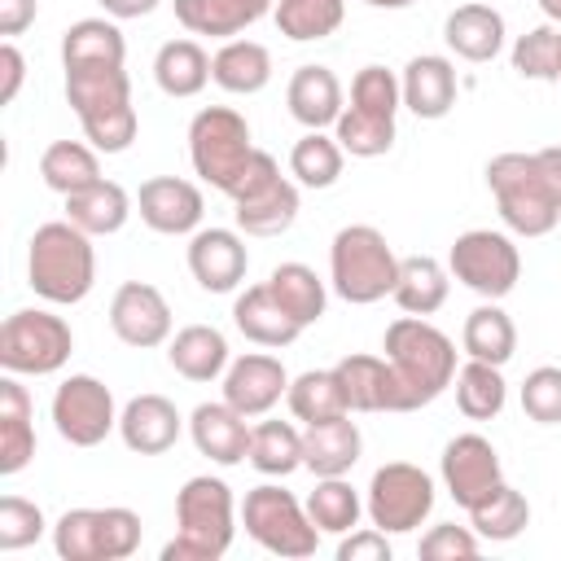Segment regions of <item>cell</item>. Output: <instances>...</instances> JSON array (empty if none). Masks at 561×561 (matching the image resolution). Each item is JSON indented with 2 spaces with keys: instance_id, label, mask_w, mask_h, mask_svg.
I'll use <instances>...</instances> for the list:
<instances>
[{
  "instance_id": "obj_1",
  "label": "cell",
  "mask_w": 561,
  "mask_h": 561,
  "mask_svg": "<svg viewBox=\"0 0 561 561\" xmlns=\"http://www.w3.org/2000/svg\"><path fill=\"white\" fill-rule=\"evenodd\" d=\"M486 188L508 232L548 237L561 224V145L535 153H495L486 162Z\"/></svg>"
},
{
  "instance_id": "obj_2",
  "label": "cell",
  "mask_w": 561,
  "mask_h": 561,
  "mask_svg": "<svg viewBox=\"0 0 561 561\" xmlns=\"http://www.w3.org/2000/svg\"><path fill=\"white\" fill-rule=\"evenodd\" d=\"M381 351L399 381V412L430 408L456 381V342L425 316H399L386 329Z\"/></svg>"
},
{
  "instance_id": "obj_3",
  "label": "cell",
  "mask_w": 561,
  "mask_h": 561,
  "mask_svg": "<svg viewBox=\"0 0 561 561\" xmlns=\"http://www.w3.org/2000/svg\"><path fill=\"white\" fill-rule=\"evenodd\" d=\"M66 101L96 153H127L136 140V105L131 79L123 66H83L66 70Z\"/></svg>"
},
{
  "instance_id": "obj_4",
  "label": "cell",
  "mask_w": 561,
  "mask_h": 561,
  "mask_svg": "<svg viewBox=\"0 0 561 561\" xmlns=\"http://www.w3.org/2000/svg\"><path fill=\"white\" fill-rule=\"evenodd\" d=\"M26 280L44 302H57V307L83 302L96 285L92 237L83 228H75L70 219L39 224L31 237V250H26Z\"/></svg>"
},
{
  "instance_id": "obj_5",
  "label": "cell",
  "mask_w": 561,
  "mask_h": 561,
  "mask_svg": "<svg viewBox=\"0 0 561 561\" xmlns=\"http://www.w3.org/2000/svg\"><path fill=\"white\" fill-rule=\"evenodd\" d=\"M237 535V504L224 478L197 473L175 491V539L162 561H219Z\"/></svg>"
},
{
  "instance_id": "obj_6",
  "label": "cell",
  "mask_w": 561,
  "mask_h": 561,
  "mask_svg": "<svg viewBox=\"0 0 561 561\" xmlns=\"http://www.w3.org/2000/svg\"><path fill=\"white\" fill-rule=\"evenodd\" d=\"M399 280V254L390 250L386 232L373 224H346L333 232L329 245V285L351 307H373L386 294H394Z\"/></svg>"
},
{
  "instance_id": "obj_7",
  "label": "cell",
  "mask_w": 561,
  "mask_h": 561,
  "mask_svg": "<svg viewBox=\"0 0 561 561\" xmlns=\"http://www.w3.org/2000/svg\"><path fill=\"white\" fill-rule=\"evenodd\" d=\"M254 140H250V123L232 110V105H206L193 114L188 123V162L202 175V184L219 188L224 197H232L241 171L254 158Z\"/></svg>"
},
{
  "instance_id": "obj_8",
  "label": "cell",
  "mask_w": 561,
  "mask_h": 561,
  "mask_svg": "<svg viewBox=\"0 0 561 561\" xmlns=\"http://www.w3.org/2000/svg\"><path fill=\"white\" fill-rule=\"evenodd\" d=\"M232 219L245 237H280L298 219V180L280 175V162L259 149L232 188Z\"/></svg>"
},
{
  "instance_id": "obj_9",
  "label": "cell",
  "mask_w": 561,
  "mask_h": 561,
  "mask_svg": "<svg viewBox=\"0 0 561 561\" xmlns=\"http://www.w3.org/2000/svg\"><path fill=\"white\" fill-rule=\"evenodd\" d=\"M241 526L272 557L302 561V557H311L320 548V530L307 517V504H298V495L285 491V486H276V482H263V486L245 491Z\"/></svg>"
},
{
  "instance_id": "obj_10",
  "label": "cell",
  "mask_w": 561,
  "mask_h": 561,
  "mask_svg": "<svg viewBox=\"0 0 561 561\" xmlns=\"http://www.w3.org/2000/svg\"><path fill=\"white\" fill-rule=\"evenodd\" d=\"M75 351V333L61 316L44 307H22L0 324V368L18 377L61 373Z\"/></svg>"
},
{
  "instance_id": "obj_11",
  "label": "cell",
  "mask_w": 561,
  "mask_h": 561,
  "mask_svg": "<svg viewBox=\"0 0 561 561\" xmlns=\"http://www.w3.org/2000/svg\"><path fill=\"white\" fill-rule=\"evenodd\" d=\"M447 272H451L465 289H473L478 298L500 302V298H508V294L517 289V280H522V254H517V245H513L508 232L469 228V232H460V237L451 241V250H447Z\"/></svg>"
},
{
  "instance_id": "obj_12",
  "label": "cell",
  "mask_w": 561,
  "mask_h": 561,
  "mask_svg": "<svg viewBox=\"0 0 561 561\" xmlns=\"http://www.w3.org/2000/svg\"><path fill=\"white\" fill-rule=\"evenodd\" d=\"M368 522L386 535H408L434 513V478L412 460H386L364 495Z\"/></svg>"
},
{
  "instance_id": "obj_13",
  "label": "cell",
  "mask_w": 561,
  "mask_h": 561,
  "mask_svg": "<svg viewBox=\"0 0 561 561\" xmlns=\"http://www.w3.org/2000/svg\"><path fill=\"white\" fill-rule=\"evenodd\" d=\"M53 425L70 447H96L118 430V408L105 381L92 373H70L53 390Z\"/></svg>"
},
{
  "instance_id": "obj_14",
  "label": "cell",
  "mask_w": 561,
  "mask_h": 561,
  "mask_svg": "<svg viewBox=\"0 0 561 561\" xmlns=\"http://www.w3.org/2000/svg\"><path fill=\"white\" fill-rule=\"evenodd\" d=\"M438 473H443L447 495H451L465 513H469L473 504H482V500L504 482L500 451H495L491 438H482V434H456V438L443 447Z\"/></svg>"
},
{
  "instance_id": "obj_15",
  "label": "cell",
  "mask_w": 561,
  "mask_h": 561,
  "mask_svg": "<svg viewBox=\"0 0 561 561\" xmlns=\"http://www.w3.org/2000/svg\"><path fill=\"white\" fill-rule=\"evenodd\" d=\"M110 329L118 342L136 351H153L171 342V302L149 280H123L110 298Z\"/></svg>"
},
{
  "instance_id": "obj_16",
  "label": "cell",
  "mask_w": 561,
  "mask_h": 561,
  "mask_svg": "<svg viewBox=\"0 0 561 561\" xmlns=\"http://www.w3.org/2000/svg\"><path fill=\"white\" fill-rule=\"evenodd\" d=\"M136 210L145 219V228L162 232V237H193L202 228L206 215V197L193 180L180 175H153L140 184L136 193Z\"/></svg>"
},
{
  "instance_id": "obj_17",
  "label": "cell",
  "mask_w": 561,
  "mask_h": 561,
  "mask_svg": "<svg viewBox=\"0 0 561 561\" xmlns=\"http://www.w3.org/2000/svg\"><path fill=\"white\" fill-rule=\"evenodd\" d=\"M250 250L237 228H197L188 237V272L206 294H232L245 280Z\"/></svg>"
},
{
  "instance_id": "obj_18",
  "label": "cell",
  "mask_w": 561,
  "mask_h": 561,
  "mask_svg": "<svg viewBox=\"0 0 561 561\" xmlns=\"http://www.w3.org/2000/svg\"><path fill=\"white\" fill-rule=\"evenodd\" d=\"M285 390H289V373L267 351H245L224 373V399L241 416H267L285 399Z\"/></svg>"
},
{
  "instance_id": "obj_19",
  "label": "cell",
  "mask_w": 561,
  "mask_h": 561,
  "mask_svg": "<svg viewBox=\"0 0 561 561\" xmlns=\"http://www.w3.org/2000/svg\"><path fill=\"white\" fill-rule=\"evenodd\" d=\"M180 430H184V416H180V408L167 394H136L118 412V438L136 456H162V451H171L180 443Z\"/></svg>"
},
{
  "instance_id": "obj_20",
  "label": "cell",
  "mask_w": 561,
  "mask_h": 561,
  "mask_svg": "<svg viewBox=\"0 0 561 561\" xmlns=\"http://www.w3.org/2000/svg\"><path fill=\"white\" fill-rule=\"evenodd\" d=\"M250 416H241L228 399H219V403H197L193 408V416H188V438H193V447L206 456V460H215V465H224V469H232V465H241L245 456H250Z\"/></svg>"
},
{
  "instance_id": "obj_21",
  "label": "cell",
  "mask_w": 561,
  "mask_h": 561,
  "mask_svg": "<svg viewBox=\"0 0 561 561\" xmlns=\"http://www.w3.org/2000/svg\"><path fill=\"white\" fill-rule=\"evenodd\" d=\"M346 412H399V381L386 355H342L333 364Z\"/></svg>"
},
{
  "instance_id": "obj_22",
  "label": "cell",
  "mask_w": 561,
  "mask_h": 561,
  "mask_svg": "<svg viewBox=\"0 0 561 561\" xmlns=\"http://www.w3.org/2000/svg\"><path fill=\"white\" fill-rule=\"evenodd\" d=\"M399 83H403V105H408L416 118H425V123L447 118L451 105H456V92H460L456 66H451V57H443V53H421V57H412V61L403 66Z\"/></svg>"
},
{
  "instance_id": "obj_23",
  "label": "cell",
  "mask_w": 561,
  "mask_h": 561,
  "mask_svg": "<svg viewBox=\"0 0 561 561\" xmlns=\"http://www.w3.org/2000/svg\"><path fill=\"white\" fill-rule=\"evenodd\" d=\"M359 456H364V434L351 421V412L302 430V469H311L316 478H342L359 465Z\"/></svg>"
},
{
  "instance_id": "obj_24",
  "label": "cell",
  "mask_w": 561,
  "mask_h": 561,
  "mask_svg": "<svg viewBox=\"0 0 561 561\" xmlns=\"http://www.w3.org/2000/svg\"><path fill=\"white\" fill-rule=\"evenodd\" d=\"M285 105L289 114L307 127V131H324L342 118L346 110V92H342V79L329 70V66H298L289 75V88H285Z\"/></svg>"
},
{
  "instance_id": "obj_25",
  "label": "cell",
  "mask_w": 561,
  "mask_h": 561,
  "mask_svg": "<svg viewBox=\"0 0 561 561\" xmlns=\"http://www.w3.org/2000/svg\"><path fill=\"white\" fill-rule=\"evenodd\" d=\"M232 324H237V333H241L245 342L267 346V351H280V346L298 342V333H302V324L272 298L267 280H263V285H245V289L237 294V302H232Z\"/></svg>"
},
{
  "instance_id": "obj_26",
  "label": "cell",
  "mask_w": 561,
  "mask_h": 561,
  "mask_svg": "<svg viewBox=\"0 0 561 561\" xmlns=\"http://www.w3.org/2000/svg\"><path fill=\"white\" fill-rule=\"evenodd\" d=\"M504 13L482 4V0H469V4H456L443 22V39L456 57L465 61H495L500 48H504Z\"/></svg>"
},
{
  "instance_id": "obj_27",
  "label": "cell",
  "mask_w": 561,
  "mask_h": 561,
  "mask_svg": "<svg viewBox=\"0 0 561 561\" xmlns=\"http://www.w3.org/2000/svg\"><path fill=\"white\" fill-rule=\"evenodd\" d=\"M171 4H175V22L188 35H210V39H232L276 9V0H171Z\"/></svg>"
},
{
  "instance_id": "obj_28",
  "label": "cell",
  "mask_w": 561,
  "mask_h": 561,
  "mask_svg": "<svg viewBox=\"0 0 561 561\" xmlns=\"http://www.w3.org/2000/svg\"><path fill=\"white\" fill-rule=\"evenodd\" d=\"M35 408L26 386L18 381V373H9L0 381V473L13 478L31 465L35 456V425H31Z\"/></svg>"
},
{
  "instance_id": "obj_29",
  "label": "cell",
  "mask_w": 561,
  "mask_h": 561,
  "mask_svg": "<svg viewBox=\"0 0 561 561\" xmlns=\"http://www.w3.org/2000/svg\"><path fill=\"white\" fill-rule=\"evenodd\" d=\"M167 364L184 377V381H215L228 373L232 355H228V337L215 324H184L180 333H171L167 342Z\"/></svg>"
},
{
  "instance_id": "obj_30",
  "label": "cell",
  "mask_w": 561,
  "mask_h": 561,
  "mask_svg": "<svg viewBox=\"0 0 561 561\" xmlns=\"http://www.w3.org/2000/svg\"><path fill=\"white\" fill-rule=\"evenodd\" d=\"M131 193L123 188V184H114V180H96V184H88V188H79V193H70L66 197V219L75 224V228H83L88 237H114L127 219H131Z\"/></svg>"
},
{
  "instance_id": "obj_31",
  "label": "cell",
  "mask_w": 561,
  "mask_h": 561,
  "mask_svg": "<svg viewBox=\"0 0 561 561\" xmlns=\"http://www.w3.org/2000/svg\"><path fill=\"white\" fill-rule=\"evenodd\" d=\"M127 39L114 18H79L61 35V66L83 70V66H123Z\"/></svg>"
},
{
  "instance_id": "obj_32",
  "label": "cell",
  "mask_w": 561,
  "mask_h": 561,
  "mask_svg": "<svg viewBox=\"0 0 561 561\" xmlns=\"http://www.w3.org/2000/svg\"><path fill=\"white\" fill-rule=\"evenodd\" d=\"M210 79L232 96H254L272 83V53L259 39H224L210 57Z\"/></svg>"
},
{
  "instance_id": "obj_33",
  "label": "cell",
  "mask_w": 561,
  "mask_h": 561,
  "mask_svg": "<svg viewBox=\"0 0 561 561\" xmlns=\"http://www.w3.org/2000/svg\"><path fill=\"white\" fill-rule=\"evenodd\" d=\"M447 289H451V272L430 259V254H408L399 259V280H394V302L403 316H434L443 302H447Z\"/></svg>"
},
{
  "instance_id": "obj_34",
  "label": "cell",
  "mask_w": 561,
  "mask_h": 561,
  "mask_svg": "<svg viewBox=\"0 0 561 561\" xmlns=\"http://www.w3.org/2000/svg\"><path fill=\"white\" fill-rule=\"evenodd\" d=\"M460 346H465L469 359H482V364H500L504 368L513 359V351H517V324H513V316L500 302L482 298V307H473L465 316Z\"/></svg>"
},
{
  "instance_id": "obj_35",
  "label": "cell",
  "mask_w": 561,
  "mask_h": 561,
  "mask_svg": "<svg viewBox=\"0 0 561 561\" xmlns=\"http://www.w3.org/2000/svg\"><path fill=\"white\" fill-rule=\"evenodd\" d=\"M153 83L175 101L197 96L210 83V53L197 39H167L153 57Z\"/></svg>"
},
{
  "instance_id": "obj_36",
  "label": "cell",
  "mask_w": 561,
  "mask_h": 561,
  "mask_svg": "<svg viewBox=\"0 0 561 561\" xmlns=\"http://www.w3.org/2000/svg\"><path fill=\"white\" fill-rule=\"evenodd\" d=\"M267 289H272V298H276L302 329H311V324L324 316V307H329L324 280L316 276V267H307V263H298V259L276 263L272 276H267Z\"/></svg>"
},
{
  "instance_id": "obj_37",
  "label": "cell",
  "mask_w": 561,
  "mask_h": 561,
  "mask_svg": "<svg viewBox=\"0 0 561 561\" xmlns=\"http://www.w3.org/2000/svg\"><path fill=\"white\" fill-rule=\"evenodd\" d=\"M39 180H44L53 193L70 197V193H79V188H88V184L101 180V158H96V149L83 145V140H53V145L39 153Z\"/></svg>"
},
{
  "instance_id": "obj_38",
  "label": "cell",
  "mask_w": 561,
  "mask_h": 561,
  "mask_svg": "<svg viewBox=\"0 0 561 561\" xmlns=\"http://www.w3.org/2000/svg\"><path fill=\"white\" fill-rule=\"evenodd\" d=\"M451 386H456V408L469 421H491L508 403V381H504V368L500 364L469 359V364L456 368V381Z\"/></svg>"
},
{
  "instance_id": "obj_39",
  "label": "cell",
  "mask_w": 561,
  "mask_h": 561,
  "mask_svg": "<svg viewBox=\"0 0 561 561\" xmlns=\"http://www.w3.org/2000/svg\"><path fill=\"white\" fill-rule=\"evenodd\" d=\"M245 460L267 478H289L294 469H302V430L294 421H259L250 430Z\"/></svg>"
},
{
  "instance_id": "obj_40",
  "label": "cell",
  "mask_w": 561,
  "mask_h": 561,
  "mask_svg": "<svg viewBox=\"0 0 561 561\" xmlns=\"http://www.w3.org/2000/svg\"><path fill=\"white\" fill-rule=\"evenodd\" d=\"M364 513L368 508H364L359 491L346 482V473L342 478H316V491L307 495V517L316 522L320 535H351Z\"/></svg>"
},
{
  "instance_id": "obj_41",
  "label": "cell",
  "mask_w": 561,
  "mask_h": 561,
  "mask_svg": "<svg viewBox=\"0 0 561 561\" xmlns=\"http://www.w3.org/2000/svg\"><path fill=\"white\" fill-rule=\"evenodd\" d=\"M342 167H346V149L337 145V136L307 131L289 149V175L302 188H333L337 175H342Z\"/></svg>"
},
{
  "instance_id": "obj_42",
  "label": "cell",
  "mask_w": 561,
  "mask_h": 561,
  "mask_svg": "<svg viewBox=\"0 0 561 561\" xmlns=\"http://www.w3.org/2000/svg\"><path fill=\"white\" fill-rule=\"evenodd\" d=\"M276 31L294 44H311V39H329L342 18H346V0H276L272 9Z\"/></svg>"
},
{
  "instance_id": "obj_43",
  "label": "cell",
  "mask_w": 561,
  "mask_h": 561,
  "mask_svg": "<svg viewBox=\"0 0 561 561\" xmlns=\"http://www.w3.org/2000/svg\"><path fill=\"white\" fill-rule=\"evenodd\" d=\"M285 403H289L294 421H302V425H316V421H329V416L346 412V399H342V386H337L333 368H307L302 377H294L289 390H285Z\"/></svg>"
},
{
  "instance_id": "obj_44",
  "label": "cell",
  "mask_w": 561,
  "mask_h": 561,
  "mask_svg": "<svg viewBox=\"0 0 561 561\" xmlns=\"http://www.w3.org/2000/svg\"><path fill=\"white\" fill-rule=\"evenodd\" d=\"M469 526L482 539H491V543H508V539H517L530 526V504H526L522 491H513L508 482H500L482 504L469 508Z\"/></svg>"
},
{
  "instance_id": "obj_45",
  "label": "cell",
  "mask_w": 561,
  "mask_h": 561,
  "mask_svg": "<svg viewBox=\"0 0 561 561\" xmlns=\"http://www.w3.org/2000/svg\"><path fill=\"white\" fill-rule=\"evenodd\" d=\"M333 136H337V145H342L351 158H381V153L394 149V118L364 114V110L346 105L342 118L333 123Z\"/></svg>"
},
{
  "instance_id": "obj_46",
  "label": "cell",
  "mask_w": 561,
  "mask_h": 561,
  "mask_svg": "<svg viewBox=\"0 0 561 561\" xmlns=\"http://www.w3.org/2000/svg\"><path fill=\"white\" fill-rule=\"evenodd\" d=\"M513 70L522 79H539V83H557L561 79V26L543 22L526 35H517L513 44Z\"/></svg>"
},
{
  "instance_id": "obj_47",
  "label": "cell",
  "mask_w": 561,
  "mask_h": 561,
  "mask_svg": "<svg viewBox=\"0 0 561 561\" xmlns=\"http://www.w3.org/2000/svg\"><path fill=\"white\" fill-rule=\"evenodd\" d=\"M61 561H101V508H66L53 526Z\"/></svg>"
},
{
  "instance_id": "obj_48",
  "label": "cell",
  "mask_w": 561,
  "mask_h": 561,
  "mask_svg": "<svg viewBox=\"0 0 561 561\" xmlns=\"http://www.w3.org/2000/svg\"><path fill=\"white\" fill-rule=\"evenodd\" d=\"M351 105L364 110V114L394 118L399 105H403V83H399V75L386 70V66H359L355 79H351Z\"/></svg>"
},
{
  "instance_id": "obj_49",
  "label": "cell",
  "mask_w": 561,
  "mask_h": 561,
  "mask_svg": "<svg viewBox=\"0 0 561 561\" xmlns=\"http://www.w3.org/2000/svg\"><path fill=\"white\" fill-rule=\"evenodd\" d=\"M44 530H48V522H44V508L35 500H22V495L0 500V552L31 548Z\"/></svg>"
},
{
  "instance_id": "obj_50",
  "label": "cell",
  "mask_w": 561,
  "mask_h": 561,
  "mask_svg": "<svg viewBox=\"0 0 561 561\" xmlns=\"http://www.w3.org/2000/svg\"><path fill=\"white\" fill-rule=\"evenodd\" d=\"M522 412L535 425H561V368L539 364L522 381Z\"/></svg>"
},
{
  "instance_id": "obj_51",
  "label": "cell",
  "mask_w": 561,
  "mask_h": 561,
  "mask_svg": "<svg viewBox=\"0 0 561 561\" xmlns=\"http://www.w3.org/2000/svg\"><path fill=\"white\" fill-rule=\"evenodd\" d=\"M482 548V535L473 526H456V522H443V526H430L421 535V561H469L478 557Z\"/></svg>"
},
{
  "instance_id": "obj_52",
  "label": "cell",
  "mask_w": 561,
  "mask_h": 561,
  "mask_svg": "<svg viewBox=\"0 0 561 561\" xmlns=\"http://www.w3.org/2000/svg\"><path fill=\"white\" fill-rule=\"evenodd\" d=\"M140 548V517L123 504L101 508V561H127Z\"/></svg>"
},
{
  "instance_id": "obj_53",
  "label": "cell",
  "mask_w": 561,
  "mask_h": 561,
  "mask_svg": "<svg viewBox=\"0 0 561 561\" xmlns=\"http://www.w3.org/2000/svg\"><path fill=\"white\" fill-rule=\"evenodd\" d=\"M337 561H390V539H386V530L364 526V530L342 535V543H337Z\"/></svg>"
},
{
  "instance_id": "obj_54",
  "label": "cell",
  "mask_w": 561,
  "mask_h": 561,
  "mask_svg": "<svg viewBox=\"0 0 561 561\" xmlns=\"http://www.w3.org/2000/svg\"><path fill=\"white\" fill-rule=\"evenodd\" d=\"M0 75H4V83H0V105H13L18 92H22V79H26V57L18 53L13 39L0 44Z\"/></svg>"
},
{
  "instance_id": "obj_55",
  "label": "cell",
  "mask_w": 561,
  "mask_h": 561,
  "mask_svg": "<svg viewBox=\"0 0 561 561\" xmlns=\"http://www.w3.org/2000/svg\"><path fill=\"white\" fill-rule=\"evenodd\" d=\"M35 0H0V35L4 39H13V35H22L31 22H35Z\"/></svg>"
},
{
  "instance_id": "obj_56",
  "label": "cell",
  "mask_w": 561,
  "mask_h": 561,
  "mask_svg": "<svg viewBox=\"0 0 561 561\" xmlns=\"http://www.w3.org/2000/svg\"><path fill=\"white\" fill-rule=\"evenodd\" d=\"M101 9L114 22H131V18H149L158 9V0H101Z\"/></svg>"
},
{
  "instance_id": "obj_57",
  "label": "cell",
  "mask_w": 561,
  "mask_h": 561,
  "mask_svg": "<svg viewBox=\"0 0 561 561\" xmlns=\"http://www.w3.org/2000/svg\"><path fill=\"white\" fill-rule=\"evenodd\" d=\"M539 9H543V18H548V22H557V26H561V0H539Z\"/></svg>"
},
{
  "instance_id": "obj_58",
  "label": "cell",
  "mask_w": 561,
  "mask_h": 561,
  "mask_svg": "<svg viewBox=\"0 0 561 561\" xmlns=\"http://www.w3.org/2000/svg\"><path fill=\"white\" fill-rule=\"evenodd\" d=\"M368 9H408V4H416V0H364Z\"/></svg>"
},
{
  "instance_id": "obj_59",
  "label": "cell",
  "mask_w": 561,
  "mask_h": 561,
  "mask_svg": "<svg viewBox=\"0 0 561 561\" xmlns=\"http://www.w3.org/2000/svg\"><path fill=\"white\" fill-rule=\"evenodd\" d=\"M557 83H561V79H557Z\"/></svg>"
}]
</instances>
